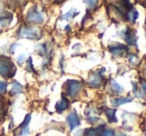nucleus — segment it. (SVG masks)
<instances>
[{
    "mask_svg": "<svg viewBox=\"0 0 146 136\" xmlns=\"http://www.w3.org/2000/svg\"><path fill=\"white\" fill-rule=\"evenodd\" d=\"M39 33L38 30L36 28H28V29H22L20 32V37L21 38H30V39H35L39 38L38 37Z\"/></svg>",
    "mask_w": 146,
    "mask_h": 136,
    "instance_id": "obj_7",
    "label": "nucleus"
},
{
    "mask_svg": "<svg viewBox=\"0 0 146 136\" xmlns=\"http://www.w3.org/2000/svg\"><path fill=\"white\" fill-rule=\"evenodd\" d=\"M103 77L99 72H95V73H92L91 75L88 78V83L92 87H99L103 83Z\"/></svg>",
    "mask_w": 146,
    "mask_h": 136,
    "instance_id": "obj_5",
    "label": "nucleus"
},
{
    "mask_svg": "<svg viewBox=\"0 0 146 136\" xmlns=\"http://www.w3.org/2000/svg\"><path fill=\"white\" fill-rule=\"evenodd\" d=\"M111 87L112 89L114 90V91L116 92V93H122L123 92V87L122 86H120L119 84L117 83V82H115L113 79H111Z\"/></svg>",
    "mask_w": 146,
    "mask_h": 136,
    "instance_id": "obj_14",
    "label": "nucleus"
},
{
    "mask_svg": "<svg viewBox=\"0 0 146 136\" xmlns=\"http://www.w3.org/2000/svg\"><path fill=\"white\" fill-rule=\"evenodd\" d=\"M6 89H7L6 83H5V82L0 81V94L5 93V92H6Z\"/></svg>",
    "mask_w": 146,
    "mask_h": 136,
    "instance_id": "obj_16",
    "label": "nucleus"
},
{
    "mask_svg": "<svg viewBox=\"0 0 146 136\" xmlns=\"http://www.w3.org/2000/svg\"><path fill=\"white\" fill-rule=\"evenodd\" d=\"M15 69L14 65L9 60H2L0 61V75L4 76L6 78H10L14 75Z\"/></svg>",
    "mask_w": 146,
    "mask_h": 136,
    "instance_id": "obj_1",
    "label": "nucleus"
},
{
    "mask_svg": "<svg viewBox=\"0 0 146 136\" xmlns=\"http://www.w3.org/2000/svg\"><path fill=\"white\" fill-rule=\"evenodd\" d=\"M100 136H114V131L113 130H110V129L104 130V131H102V133Z\"/></svg>",
    "mask_w": 146,
    "mask_h": 136,
    "instance_id": "obj_17",
    "label": "nucleus"
},
{
    "mask_svg": "<svg viewBox=\"0 0 146 136\" xmlns=\"http://www.w3.org/2000/svg\"><path fill=\"white\" fill-rule=\"evenodd\" d=\"M137 17H138V12L133 8H132L131 10L128 11L127 15H126V18H127V20L130 21V22H132V23L135 22V20L137 19Z\"/></svg>",
    "mask_w": 146,
    "mask_h": 136,
    "instance_id": "obj_12",
    "label": "nucleus"
},
{
    "mask_svg": "<svg viewBox=\"0 0 146 136\" xmlns=\"http://www.w3.org/2000/svg\"><path fill=\"white\" fill-rule=\"evenodd\" d=\"M29 121H30V115H27L26 118H25V120L22 122V124H21V127H22V128L27 127V124H28Z\"/></svg>",
    "mask_w": 146,
    "mask_h": 136,
    "instance_id": "obj_18",
    "label": "nucleus"
},
{
    "mask_svg": "<svg viewBox=\"0 0 146 136\" xmlns=\"http://www.w3.org/2000/svg\"><path fill=\"white\" fill-rule=\"evenodd\" d=\"M102 127H97V128H90V129H87L85 131V136H100L102 133Z\"/></svg>",
    "mask_w": 146,
    "mask_h": 136,
    "instance_id": "obj_10",
    "label": "nucleus"
},
{
    "mask_svg": "<svg viewBox=\"0 0 146 136\" xmlns=\"http://www.w3.org/2000/svg\"><path fill=\"white\" fill-rule=\"evenodd\" d=\"M2 111H3V103H2V101H0V117H1Z\"/></svg>",
    "mask_w": 146,
    "mask_h": 136,
    "instance_id": "obj_21",
    "label": "nucleus"
},
{
    "mask_svg": "<svg viewBox=\"0 0 146 136\" xmlns=\"http://www.w3.org/2000/svg\"><path fill=\"white\" fill-rule=\"evenodd\" d=\"M82 83L77 80H68L67 81V94L70 97H76L81 89Z\"/></svg>",
    "mask_w": 146,
    "mask_h": 136,
    "instance_id": "obj_2",
    "label": "nucleus"
},
{
    "mask_svg": "<svg viewBox=\"0 0 146 136\" xmlns=\"http://www.w3.org/2000/svg\"><path fill=\"white\" fill-rule=\"evenodd\" d=\"M108 50L111 53L112 55H115V56H121V55L125 54L128 51V47L125 45H121V44H113L110 45L108 47Z\"/></svg>",
    "mask_w": 146,
    "mask_h": 136,
    "instance_id": "obj_3",
    "label": "nucleus"
},
{
    "mask_svg": "<svg viewBox=\"0 0 146 136\" xmlns=\"http://www.w3.org/2000/svg\"><path fill=\"white\" fill-rule=\"evenodd\" d=\"M105 113H106V115H107L109 122H116V121H117V119L115 118L116 109H110V108H106Z\"/></svg>",
    "mask_w": 146,
    "mask_h": 136,
    "instance_id": "obj_13",
    "label": "nucleus"
},
{
    "mask_svg": "<svg viewBox=\"0 0 146 136\" xmlns=\"http://www.w3.org/2000/svg\"><path fill=\"white\" fill-rule=\"evenodd\" d=\"M124 39L125 41L130 45H135L136 44V36L134 31H132L130 28H127V30L124 32Z\"/></svg>",
    "mask_w": 146,
    "mask_h": 136,
    "instance_id": "obj_8",
    "label": "nucleus"
},
{
    "mask_svg": "<svg viewBox=\"0 0 146 136\" xmlns=\"http://www.w3.org/2000/svg\"><path fill=\"white\" fill-rule=\"evenodd\" d=\"M68 105H69L68 99H67L65 96H62V99H61V101H59L58 103H57V105H56V111L59 112V113H61V112H63L64 110L67 109Z\"/></svg>",
    "mask_w": 146,
    "mask_h": 136,
    "instance_id": "obj_9",
    "label": "nucleus"
},
{
    "mask_svg": "<svg viewBox=\"0 0 146 136\" xmlns=\"http://www.w3.org/2000/svg\"><path fill=\"white\" fill-rule=\"evenodd\" d=\"M129 60H130V62H132V63H136L138 61V58H137V56H136V55L132 54L131 56L129 57Z\"/></svg>",
    "mask_w": 146,
    "mask_h": 136,
    "instance_id": "obj_19",
    "label": "nucleus"
},
{
    "mask_svg": "<svg viewBox=\"0 0 146 136\" xmlns=\"http://www.w3.org/2000/svg\"><path fill=\"white\" fill-rule=\"evenodd\" d=\"M21 91H22L21 85L19 83H17V82H14V83L12 84V90H11V92H12V93H20Z\"/></svg>",
    "mask_w": 146,
    "mask_h": 136,
    "instance_id": "obj_15",
    "label": "nucleus"
},
{
    "mask_svg": "<svg viewBox=\"0 0 146 136\" xmlns=\"http://www.w3.org/2000/svg\"><path fill=\"white\" fill-rule=\"evenodd\" d=\"M132 101V98L130 97H125V98H116V99H113L111 101L112 105L114 106H120L122 104H125L128 103V102H131Z\"/></svg>",
    "mask_w": 146,
    "mask_h": 136,
    "instance_id": "obj_11",
    "label": "nucleus"
},
{
    "mask_svg": "<svg viewBox=\"0 0 146 136\" xmlns=\"http://www.w3.org/2000/svg\"><path fill=\"white\" fill-rule=\"evenodd\" d=\"M66 120H67V123H68L70 130L75 129L76 127H78V126L80 125L79 117H78V115L75 113V112H71V113H69L66 118Z\"/></svg>",
    "mask_w": 146,
    "mask_h": 136,
    "instance_id": "obj_6",
    "label": "nucleus"
},
{
    "mask_svg": "<svg viewBox=\"0 0 146 136\" xmlns=\"http://www.w3.org/2000/svg\"><path fill=\"white\" fill-rule=\"evenodd\" d=\"M141 87H142L143 92L146 94V80H142V81H141Z\"/></svg>",
    "mask_w": 146,
    "mask_h": 136,
    "instance_id": "obj_20",
    "label": "nucleus"
},
{
    "mask_svg": "<svg viewBox=\"0 0 146 136\" xmlns=\"http://www.w3.org/2000/svg\"><path fill=\"white\" fill-rule=\"evenodd\" d=\"M27 20L32 23H42L44 18L40 12H38L35 8H32L27 14Z\"/></svg>",
    "mask_w": 146,
    "mask_h": 136,
    "instance_id": "obj_4",
    "label": "nucleus"
}]
</instances>
